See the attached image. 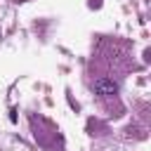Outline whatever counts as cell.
Here are the masks:
<instances>
[{
  "label": "cell",
  "mask_w": 151,
  "mask_h": 151,
  "mask_svg": "<svg viewBox=\"0 0 151 151\" xmlns=\"http://www.w3.org/2000/svg\"><path fill=\"white\" fill-rule=\"evenodd\" d=\"M94 92L101 94V97H111L118 92V83L113 78H97L94 80Z\"/></svg>",
  "instance_id": "6da1fadb"
}]
</instances>
